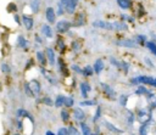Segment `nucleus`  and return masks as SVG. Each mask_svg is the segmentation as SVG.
<instances>
[{"instance_id": "1", "label": "nucleus", "mask_w": 156, "mask_h": 135, "mask_svg": "<svg viewBox=\"0 0 156 135\" xmlns=\"http://www.w3.org/2000/svg\"><path fill=\"white\" fill-rule=\"evenodd\" d=\"M93 26L97 28H103V29H108V31H122L127 29V26L123 22H106V21H94Z\"/></svg>"}, {"instance_id": "2", "label": "nucleus", "mask_w": 156, "mask_h": 135, "mask_svg": "<svg viewBox=\"0 0 156 135\" xmlns=\"http://www.w3.org/2000/svg\"><path fill=\"white\" fill-rule=\"evenodd\" d=\"M132 84H149V85H153V86H156V78H153V77H148V76H140V77H137V78H133L131 80Z\"/></svg>"}, {"instance_id": "3", "label": "nucleus", "mask_w": 156, "mask_h": 135, "mask_svg": "<svg viewBox=\"0 0 156 135\" xmlns=\"http://www.w3.org/2000/svg\"><path fill=\"white\" fill-rule=\"evenodd\" d=\"M150 119H151V114H150V112H149V111L143 110V111L139 112V114H138V120H139L141 124L149 123V122H150Z\"/></svg>"}, {"instance_id": "4", "label": "nucleus", "mask_w": 156, "mask_h": 135, "mask_svg": "<svg viewBox=\"0 0 156 135\" xmlns=\"http://www.w3.org/2000/svg\"><path fill=\"white\" fill-rule=\"evenodd\" d=\"M116 44L118 46H123V48H137L138 44L134 42V40H131V39H122V40H118L116 42Z\"/></svg>"}, {"instance_id": "5", "label": "nucleus", "mask_w": 156, "mask_h": 135, "mask_svg": "<svg viewBox=\"0 0 156 135\" xmlns=\"http://www.w3.org/2000/svg\"><path fill=\"white\" fill-rule=\"evenodd\" d=\"M28 84H29V88H31L32 93L34 94V96H38L39 93H40V83L38 82L37 79H32Z\"/></svg>"}, {"instance_id": "6", "label": "nucleus", "mask_w": 156, "mask_h": 135, "mask_svg": "<svg viewBox=\"0 0 156 135\" xmlns=\"http://www.w3.org/2000/svg\"><path fill=\"white\" fill-rule=\"evenodd\" d=\"M70 27H71V24L67 22L66 19H62V21H59V23L56 24V29L60 33H66L70 29Z\"/></svg>"}, {"instance_id": "7", "label": "nucleus", "mask_w": 156, "mask_h": 135, "mask_svg": "<svg viewBox=\"0 0 156 135\" xmlns=\"http://www.w3.org/2000/svg\"><path fill=\"white\" fill-rule=\"evenodd\" d=\"M45 17H46V21H48L49 23H54L56 19V13L55 11H54L52 8H48L45 11Z\"/></svg>"}, {"instance_id": "8", "label": "nucleus", "mask_w": 156, "mask_h": 135, "mask_svg": "<svg viewBox=\"0 0 156 135\" xmlns=\"http://www.w3.org/2000/svg\"><path fill=\"white\" fill-rule=\"evenodd\" d=\"M16 114H17V117H20V118H24V117H27V118H29L31 119V122L33 123L34 122V118H33V116L29 113V112H27L24 109H18L17 110V112H16Z\"/></svg>"}, {"instance_id": "9", "label": "nucleus", "mask_w": 156, "mask_h": 135, "mask_svg": "<svg viewBox=\"0 0 156 135\" xmlns=\"http://www.w3.org/2000/svg\"><path fill=\"white\" fill-rule=\"evenodd\" d=\"M73 117L76 120H79V122H83L85 119V113L80 110V109H74L73 111Z\"/></svg>"}, {"instance_id": "10", "label": "nucleus", "mask_w": 156, "mask_h": 135, "mask_svg": "<svg viewBox=\"0 0 156 135\" xmlns=\"http://www.w3.org/2000/svg\"><path fill=\"white\" fill-rule=\"evenodd\" d=\"M22 22H23V24H24V27L28 31H31L32 28H33V18L32 17H29V16H27V15H23L22 16Z\"/></svg>"}, {"instance_id": "11", "label": "nucleus", "mask_w": 156, "mask_h": 135, "mask_svg": "<svg viewBox=\"0 0 156 135\" xmlns=\"http://www.w3.org/2000/svg\"><path fill=\"white\" fill-rule=\"evenodd\" d=\"M80 93H82V96L83 97H87L88 96V93L90 91V85L88 84L87 82H83V83H80Z\"/></svg>"}, {"instance_id": "12", "label": "nucleus", "mask_w": 156, "mask_h": 135, "mask_svg": "<svg viewBox=\"0 0 156 135\" xmlns=\"http://www.w3.org/2000/svg\"><path fill=\"white\" fill-rule=\"evenodd\" d=\"M135 94H137V95H146V97H148V96H150L153 93L149 91V89H146L145 86L140 85V86H138V89L135 90Z\"/></svg>"}, {"instance_id": "13", "label": "nucleus", "mask_w": 156, "mask_h": 135, "mask_svg": "<svg viewBox=\"0 0 156 135\" xmlns=\"http://www.w3.org/2000/svg\"><path fill=\"white\" fill-rule=\"evenodd\" d=\"M93 68H94V72L99 74L101 71L104 70V61H103V60H100V58H98L97 61H95V63H94Z\"/></svg>"}, {"instance_id": "14", "label": "nucleus", "mask_w": 156, "mask_h": 135, "mask_svg": "<svg viewBox=\"0 0 156 135\" xmlns=\"http://www.w3.org/2000/svg\"><path fill=\"white\" fill-rule=\"evenodd\" d=\"M77 4H78V0H71V1L67 4L65 10L69 12V13H73L74 10H76V8H77Z\"/></svg>"}, {"instance_id": "15", "label": "nucleus", "mask_w": 156, "mask_h": 135, "mask_svg": "<svg viewBox=\"0 0 156 135\" xmlns=\"http://www.w3.org/2000/svg\"><path fill=\"white\" fill-rule=\"evenodd\" d=\"M46 58H48L50 65L55 63V52H54L52 49H46Z\"/></svg>"}, {"instance_id": "16", "label": "nucleus", "mask_w": 156, "mask_h": 135, "mask_svg": "<svg viewBox=\"0 0 156 135\" xmlns=\"http://www.w3.org/2000/svg\"><path fill=\"white\" fill-rule=\"evenodd\" d=\"M117 4H118V6H120L121 9L127 10V9L131 8L132 1H131V0H117Z\"/></svg>"}, {"instance_id": "17", "label": "nucleus", "mask_w": 156, "mask_h": 135, "mask_svg": "<svg viewBox=\"0 0 156 135\" xmlns=\"http://www.w3.org/2000/svg\"><path fill=\"white\" fill-rule=\"evenodd\" d=\"M42 33L46 37V38H51L52 37V31L49 27V24H43L42 27Z\"/></svg>"}, {"instance_id": "18", "label": "nucleus", "mask_w": 156, "mask_h": 135, "mask_svg": "<svg viewBox=\"0 0 156 135\" xmlns=\"http://www.w3.org/2000/svg\"><path fill=\"white\" fill-rule=\"evenodd\" d=\"M148 104L151 110L156 109V94H151L150 96H148Z\"/></svg>"}, {"instance_id": "19", "label": "nucleus", "mask_w": 156, "mask_h": 135, "mask_svg": "<svg viewBox=\"0 0 156 135\" xmlns=\"http://www.w3.org/2000/svg\"><path fill=\"white\" fill-rule=\"evenodd\" d=\"M101 88H103V90H104L110 97H115V91H113L107 84H104V83H103V84H101Z\"/></svg>"}, {"instance_id": "20", "label": "nucleus", "mask_w": 156, "mask_h": 135, "mask_svg": "<svg viewBox=\"0 0 156 135\" xmlns=\"http://www.w3.org/2000/svg\"><path fill=\"white\" fill-rule=\"evenodd\" d=\"M65 100H66V97L64 95H57V97L55 100V106L56 107H62L65 105Z\"/></svg>"}, {"instance_id": "21", "label": "nucleus", "mask_w": 156, "mask_h": 135, "mask_svg": "<svg viewBox=\"0 0 156 135\" xmlns=\"http://www.w3.org/2000/svg\"><path fill=\"white\" fill-rule=\"evenodd\" d=\"M40 8V0H32L31 1V9L33 10V12H38Z\"/></svg>"}, {"instance_id": "22", "label": "nucleus", "mask_w": 156, "mask_h": 135, "mask_svg": "<svg viewBox=\"0 0 156 135\" xmlns=\"http://www.w3.org/2000/svg\"><path fill=\"white\" fill-rule=\"evenodd\" d=\"M27 44H28V42L26 40V38L22 37V35H20L18 39H17V45L20 46V48H26Z\"/></svg>"}, {"instance_id": "23", "label": "nucleus", "mask_w": 156, "mask_h": 135, "mask_svg": "<svg viewBox=\"0 0 156 135\" xmlns=\"http://www.w3.org/2000/svg\"><path fill=\"white\" fill-rule=\"evenodd\" d=\"M37 58H38V61L40 62V65H45L46 63V60H48V58H45L44 54L42 51H38L37 52Z\"/></svg>"}, {"instance_id": "24", "label": "nucleus", "mask_w": 156, "mask_h": 135, "mask_svg": "<svg viewBox=\"0 0 156 135\" xmlns=\"http://www.w3.org/2000/svg\"><path fill=\"white\" fill-rule=\"evenodd\" d=\"M146 46H148V49L156 56V43H154V42H146Z\"/></svg>"}, {"instance_id": "25", "label": "nucleus", "mask_w": 156, "mask_h": 135, "mask_svg": "<svg viewBox=\"0 0 156 135\" xmlns=\"http://www.w3.org/2000/svg\"><path fill=\"white\" fill-rule=\"evenodd\" d=\"M80 128H82V132H83V135H90V128L88 127L85 123L80 122Z\"/></svg>"}, {"instance_id": "26", "label": "nucleus", "mask_w": 156, "mask_h": 135, "mask_svg": "<svg viewBox=\"0 0 156 135\" xmlns=\"http://www.w3.org/2000/svg\"><path fill=\"white\" fill-rule=\"evenodd\" d=\"M148 132H149V124H143L140 127V129H139V134L140 135H148Z\"/></svg>"}, {"instance_id": "27", "label": "nucleus", "mask_w": 156, "mask_h": 135, "mask_svg": "<svg viewBox=\"0 0 156 135\" xmlns=\"http://www.w3.org/2000/svg\"><path fill=\"white\" fill-rule=\"evenodd\" d=\"M105 125L108 128V130H111V132H113V133H121L122 130H120V129H117L115 125H112L111 123H108V122H105Z\"/></svg>"}, {"instance_id": "28", "label": "nucleus", "mask_w": 156, "mask_h": 135, "mask_svg": "<svg viewBox=\"0 0 156 135\" xmlns=\"http://www.w3.org/2000/svg\"><path fill=\"white\" fill-rule=\"evenodd\" d=\"M93 72H94V68H92L90 66H87L83 70V74H84L85 77H88V76H92V74H93Z\"/></svg>"}, {"instance_id": "29", "label": "nucleus", "mask_w": 156, "mask_h": 135, "mask_svg": "<svg viewBox=\"0 0 156 135\" xmlns=\"http://www.w3.org/2000/svg\"><path fill=\"white\" fill-rule=\"evenodd\" d=\"M67 130H69V135H79V132L77 128H74V127H69L67 128Z\"/></svg>"}, {"instance_id": "30", "label": "nucleus", "mask_w": 156, "mask_h": 135, "mask_svg": "<svg viewBox=\"0 0 156 135\" xmlns=\"http://www.w3.org/2000/svg\"><path fill=\"white\" fill-rule=\"evenodd\" d=\"M73 104H74V100H73L72 96L66 97V100H65V106H66V107H72Z\"/></svg>"}, {"instance_id": "31", "label": "nucleus", "mask_w": 156, "mask_h": 135, "mask_svg": "<svg viewBox=\"0 0 156 135\" xmlns=\"http://www.w3.org/2000/svg\"><path fill=\"white\" fill-rule=\"evenodd\" d=\"M61 118H62L64 122H67V120L70 119V113L67 112L66 110H62L61 111Z\"/></svg>"}, {"instance_id": "32", "label": "nucleus", "mask_w": 156, "mask_h": 135, "mask_svg": "<svg viewBox=\"0 0 156 135\" xmlns=\"http://www.w3.org/2000/svg\"><path fill=\"white\" fill-rule=\"evenodd\" d=\"M24 91H26V95H27V96H34V94L32 93V90H31V88H29V84H28V83L24 84Z\"/></svg>"}, {"instance_id": "33", "label": "nucleus", "mask_w": 156, "mask_h": 135, "mask_svg": "<svg viewBox=\"0 0 156 135\" xmlns=\"http://www.w3.org/2000/svg\"><path fill=\"white\" fill-rule=\"evenodd\" d=\"M97 102L94 100H87V101H82V102H80V106H93Z\"/></svg>"}, {"instance_id": "34", "label": "nucleus", "mask_w": 156, "mask_h": 135, "mask_svg": "<svg viewBox=\"0 0 156 135\" xmlns=\"http://www.w3.org/2000/svg\"><path fill=\"white\" fill-rule=\"evenodd\" d=\"M57 135H69V130H67V128H61V129H59Z\"/></svg>"}, {"instance_id": "35", "label": "nucleus", "mask_w": 156, "mask_h": 135, "mask_svg": "<svg viewBox=\"0 0 156 135\" xmlns=\"http://www.w3.org/2000/svg\"><path fill=\"white\" fill-rule=\"evenodd\" d=\"M1 70H3L4 73H10V72H11L10 67H9L8 65H6V63H3V65H1Z\"/></svg>"}, {"instance_id": "36", "label": "nucleus", "mask_w": 156, "mask_h": 135, "mask_svg": "<svg viewBox=\"0 0 156 135\" xmlns=\"http://www.w3.org/2000/svg\"><path fill=\"white\" fill-rule=\"evenodd\" d=\"M64 10H65V8H64V6L61 5V4H59V5H57V12H56V13H57L59 16H61V15H62V13H64Z\"/></svg>"}, {"instance_id": "37", "label": "nucleus", "mask_w": 156, "mask_h": 135, "mask_svg": "<svg viewBox=\"0 0 156 135\" xmlns=\"http://www.w3.org/2000/svg\"><path fill=\"white\" fill-rule=\"evenodd\" d=\"M133 122H134V114H133L132 112L128 111V123L132 124Z\"/></svg>"}, {"instance_id": "38", "label": "nucleus", "mask_w": 156, "mask_h": 135, "mask_svg": "<svg viewBox=\"0 0 156 135\" xmlns=\"http://www.w3.org/2000/svg\"><path fill=\"white\" fill-rule=\"evenodd\" d=\"M100 113H101V109L100 107H98V110H97V113H95V116H94V122H97V120L100 118Z\"/></svg>"}, {"instance_id": "39", "label": "nucleus", "mask_w": 156, "mask_h": 135, "mask_svg": "<svg viewBox=\"0 0 156 135\" xmlns=\"http://www.w3.org/2000/svg\"><path fill=\"white\" fill-rule=\"evenodd\" d=\"M126 101H127V96L122 95V96L120 97V104H121L122 106H126Z\"/></svg>"}, {"instance_id": "40", "label": "nucleus", "mask_w": 156, "mask_h": 135, "mask_svg": "<svg viewBox=\"0 0 156 135\" xmlns=\"http://www.w3.org/2000/svg\"><path fill=\"white\" fill-rule=\"evenodd\" d=\"M110 62L112 63V65H115V66H116V67H121V62H117L116 61V58H110Z\"/></svg>"}, {"instance_id": "41", "label": "nucleus", "mask_w": 156, "mask_h": 135, "mask_svg": "<svg viewBox=\"0 0 156 135\" xmlns=\"http://www.w3.org/2000/svg\"><path fill=\"white\" fill-rule=\"evenodd\" d=\"M137 39H138V42H139V43H145L146 37H145V35H138Z\"/></svg>"}, {"instance_id": "42", "label": "nucleus", "mask_w": 156, "mask_h": 135, "mask_svg": "<svg viewBox=\"0 0 156 135\" xmlns=\"http://www.w3.org/2000/svg\"><path fill=\"white\" fill-rule=\"evenodd\" d=\"M72 70L74 71V72H78V73H83V70H80L78 66H76V65H73L72 66Z\"/></svg>"}, {"instance_id": "43", "label": "nucleus", "mask_w": 156, "mask_h": 135, "mask_svg": "<svg viewBox=\"0 0 156 135\" xmlns=\"http://www.w3.org/2000/svg\"><path fill=\"white\" fill-rule=\"evenodd\" d=\"M44 104L48 105V106H50V105H52V101H51L50 97H44Z\"/></svg>"}, {"instance_id": "44", "label": "nucleus", "mask_w": 156, "mask_h": 135, "mask_svg": "<svg viewBox=\"0 0 156 135\" xmlns=\"http://www.w3.org/2000/svg\"><path fill=\"white\" fill-rule=\"evenodd\" d=\"M72 48H73L74 51H78V49H79V44H78L77 42H74V43L72 44Z\"/></svg>"}, {"instance_id": "45", "label": "nucleus", "mask_w": 156, "mask_h": 135, "mask_svg": "<svg viewBox=\"0 0 156 135\" xmlns=\"http://www.w3.org/2000/svg\"><path fill=\"white\" fill-rule=\"evenodd\" d=\"M145 62L149 65V66H150V67H154V65H153V62H150V61H149V58H145Z\"/></svg>"}, {"instance_id": "46", "label": "nucleus", "mask_w": 156, "mask_h": 135, "mask_svg": "<svg viewBox=\"0 0 156 135\" xmlns=\"http://www.w3.org/2000/svg\"><path fill=\"white\" fill-rule=\"evenodd\" d=\"M36 39H37V43H42V42H43V40L40 39V38H39L38 35H36Z\"/></svg>"}, {"instance_id": "47", "label": "nucleus", "mask_w": 156, "mask_h": 135, "mask_svg": "<svg viewBox=\"0 0 156 135\" xmlns=\"http://www.w3.org/2000/svg\"><path fill=\"white\" fill-rule=\"evenodd\" d=\"M45 135H55V134H54L52 132H50V130H48V132L45 133Z\"/></svg>"}, {"instance_id": "48", "label": "nucleus", "mask_w": 156, "mask_h": 135, "mask_svg": "<svg viewBox=\"0 0 156 135\" xmlns=\"http://www.w3.org/2000/svg\"><path fill=\"white\" fill-rule=\"evenodd\" d=\"M15 19H16V22H17V23H20V21H18V16H17V15L15 16Z\"/></svg>"}, {"instance_id": "49", "label": "nucleus", "mask_w": 156, "mask_h": 135, "mask_svg": "<svg viewBox=\"0 0 156 135\" xmlns=\"http://www.w3.org/2000/svg\"><path fill=\"white\" fill-rule=\"evenodd\" d=\"M90 135H98V134H90Z\"/></svg>"}, {"instance_id": "50", "label": "nucleus", "mask_w": 156, "mask_h": 135, "mask_svg": "<svg viewBox=\"0 0 156 135\" xmlns=\"http://www.w3.org/2000/svg\"><path fill=\"white\" fill-rule=\"evenodd\" d=\"M15 135H18V134H15Z\"/></svg>"}]
</instances>
